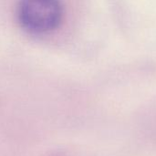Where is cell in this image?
<instances>
[{
  "label": "cell",
  "mask_w": 156,
  "mask_h": 156,
  "mask_svg": "<svg viewBox=\"0 0 156 156\" xmlns=\"http://www.w3.org/2000/svg\"><path fill=\"white\" fill-rule=\"evenodd\" d=\"M16 14L18 23L25 31L42 35L59 26L63 6L60 0H20Z\"/></svg>",
  "instance_id": "6da1fadb"
}]
</instances>
